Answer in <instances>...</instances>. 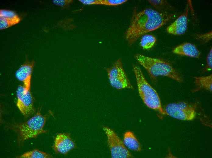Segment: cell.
Instances as JSON below:
<instances>
[{"label":"cell","mask_w":212,"mask_h":158,"mask_svg":"<svg viewBox=\"0 0 212 158\" xmlns=\"http://www.w3.org/2000/svg\"><path fill=\"white\" fill-rule=\"evenodd\" d=\"M175 13L160 12L150 8L138 11L134 7L124 36L130 46L146 33L155 30L173 19Z\"/></svg>","instance_id":"obj_1"},{"label":"cell","mask_w":212,"mask_h":158,"mask_svg":"<svg viewBox=\"0 0 212 158\" xmlns=\"http://www.w3.org/2000/svg\"><path fill=\"white\" fill-rule=\"evenodd\" d=\"M134 58L147 70L153 82H156L159 76L168 77L180 83L183 81L181 74L165 60L140 53L135 54Z\"/></svg>","instance_id":"obj_2"},{"label":"cell","mask_w":212,"mask_h":158,"mask_svg":"<svg viewBox=\"0 0 212 158\" xmlns=\"http://www.w3.org/2000/svg\"><path fill=\"white\" fill-rule=\"evenodd\" d=\"M41 108L39 107L36 114L27 121L11 125V129L17 134L19 147H21L26 140L36 138L39 135L48 132L43 128L48 115H41Z\"/></svg>","instance_id":"obj_3"},{"label":"cell","mask_w":212,"mask_h":158,"mask_svg":"<svg viewBox=\"0 0 212 158\" xmlns=\"http://www.w3.org/2000/svg\"><path fill=\"white\" fill-rule=\"evenodd\" d=\"M139 95L144 104L149 108L158 111L163 115L166 114L162 107L161 100L156 90L148 82L140 67L132 65Z\"/></svg>","instance_id":"obj_4"},{"label":"cell","mask_w":212,"mask_h":158,"mask_svg":"<svg viewBox=\"0 0 212 158\" xmlns=\"http://www.w3.org/2000/svg\"><path fill=\"white\" fill-rule=\"evenodd\" d=\"M111 86L118 89H134L124 70L122 58H119L110 67L105 68Z\"/></svg>","instance_id":"obj_5"},{"label":"cell","mask_w":212,"mask_h":158,"mask_svg":"<svg viewBox=\"0 0 212 158\" xmlns=\"http://www.w3.org/2000/svg\"><path fill=\"white\" fill-rule=\"evenodd\" d=\"M196 105L182 101L171 103L165 107L166 115L171 117L182 120H191L196 115Z\"/></svg>","instance_id":"obj_6"},{"label":"cell","mask_w":212,"mask_h":158,"mask_svg":"<svg viewBox=\"0 0 212 158\" xmlns=\"http://www.w3.org/2000/svg\"><path fill=\"white\" fill-rule=\"evenodd\" d=\"M103 129L107 137V142L111 155L113 158H130L133 157L124 145L123 142L111 129L104 126Z\"/></svg>","instance_id":"obj_7"},{"label":"cell","mask_w":212,"mask_h":158,"mask_svg":"<svg viewBox=\"0 0 212 158\" xmlns=\"http://www.w3.org/2000/svg\"><path fill=\"white\" fill-rule=\"evenodd\" d=\"M16 106L25 118L34 114L35 110L34 105V98L30 90L26 88L23 85H19L16 91Z\"/></svg>","instance_id":"obj_8"},{"label":"cell","mask_w":212,"mask_h":158,"mask_svg":"<svg viewBox=\"0 0 212 158\" xmlns=\"http://www.w3.org/2000/svg\"><path fill=\"white\" fill-rule=\"evenodd\" d=\"M77 147L69 133H60L55 137L52 148L56 153L66 155L69 151Z\"/></svg>","instance_id":"obj_9"},{"label":"cell","mask_w":212,"mask_h":158,"mask_svg":"<svg viewBox=\"0 0 212 158\" xmlns=\"http://www.w3.org/2000/svg\"><path fill=\"white\" fill-rule=\"evenodd\" d=\"M35 64L34 60L30 61L26 55L25 62L16 71L15 74L16 78L22 82L23 86L29 90L31 88L32 74Z\"/></svg>","instance_id":"obj_10"},{"label":"cell","mask_w":212,"mask_h":158,"mask_svg":"<svg viewBox=\"0 0 212 158\" xmlns=\"http://www.w3.org/2000/svg\"><path fill=\"white\" fill-rule=\"evenodd\" d=\"M189 11V7L187 6L184 12L167 27V32L174 35L184 34L187 29Z\"/></svg>","instance_id":"obj_11"},{"label":"cell","mask_w":212,"mask_h":158,"mask_svg":"<svg viewBox=\"0 0 212 158\" xmlns=\"http://www.w3.org/2000/svg\"><path fill=\"white\" fill-rule=\"evenodd\" d=\"M173 52L179 55L190 57L199 58L201 52L194 44L189 42H185L175 47Z\"/></svg>","instance_id":"obj_12"},{"label":"cell","mask_w":212,"mask_h":158,"mask_svg":"<svg viewBox=\"0 0 212 158\" xmlns=\"http://www.w3.org/2000/svg\"><path fill=\"white\" fill-rule=\"evenodd\" d=\"M195 79L194 83L196 88L193 91H196L200 89H204L210 92L212 89V75L202 77H193Z\"/></svg>","instance_id":"obj_13"},{"label":"cell","mask_w":212,"mask_h":158,"mask_svg":"<svg viewBox=\"0 0 212 158\" xmlns=\"http://www.w3.org/2000/svg\"><path fill=\"white\" fill-rule=\"evenodd\" d=\"M123 143L125 146L129 149L136 151L141 150L140 144L133 133L127 131L124 134Z\"/></svg>","instance_id":"obj_14"},{"label":"cell","mask_w":212,"mask_h":158,"mask_svg":"<svg viewBox=\"0 0 212 158\" xmlns=\"http://www.w3.org/2000/svg\"><path fill=\"white\" fill-rule=\"evenodd\" d=\"M149 2L157 10L166 12L174 10V8L167 1L164 0H149Z\"/></svg>","instance_id":"obj_15"},{"label":"cell","mask_w":212,"mask_h":158,"mask_svg":"<svg viewBox=\"0 0 212 158\" xmlns=\"http://www.w3.org/2000/svg\"><path fill=\"white\" fill-rule=\"evenodd\" d=\"M53 157L50 154L36 149L28 151L16 156L18 158H51Z\"/></svg>","instance_id":"obj_16"},{"label":"cell","mask_w":212,"mask_h":158,"mask_svg":"<svg viewBox=\"0 0 212 158\" xmlns=\"http://www.w3.org/2000/svg\"><path fill=\"white\" fill-rule=\"evenodd\" d=\"M156 38L154 36L145 34L141 36L140 45L143 49L148 50L152 48L156 41Z\"/></svg>","instance_id":"obj_17"},{"label":"cell","mask_w":212,"mask_h":158,"mask_svg":"<svg viewBox=\"0 0 212 158\" xmlns=\"http://www.w3.org/2000/svg\"><path fill=\"white\" fill-rule=\"evenodd\" d=\"M21 19L18 15L12 17H0V29H6L18 23Z\"/></svg>","instance_id":"obj_18"},{"label":"cell","mask_w":212,"mask_h":158,"mask_svg":"<svg viewBox=\"0 0 212 158\" xmlns=\"http://www.w3.org/2000/svg\"><path fill=\"white\" fill-rule=\"evenodd\" d=\"M212 31L203 33H196L194 37L203 43H206L211 40L212 37Z\"/></svg>","instance_id":"obj_19"},{"label":"cell","mask_w":212,"mask_h":158,"mask_svg":"<svg viewBox=\"0 0 212 158\" xmlns=\"http://www.w3.org/2000/svg\"><path fill=\"white\" fill-rule=\"evenodd\" d=\"M127 1V0H101V5L116 6L122 5Z\"/></svg>","instance_id":"obj_20"},{"label":"cell","mask_w":212,"mask_h":158,"mask_svg":"<svg viewBox=\"0 0 212 158\" xmlns=\"http://www.w3.org/2000/svg\"><path fill=\"white\" fill-rule=\"evenodd\" d=\"M72 0H53L52 2L56 5L59 6L63 9H68L70 4L72 3Z\"/></svg>","instance_id":"obj_21"},{"label":"cell","mask_w":212,"mask_h":158,"mask_svg":"<svg viewBox=\"0 0 212 158\" xmlns=\"http://www.w3.org/2000/svg\"><path fill=\"white\" fill-rule=\"evenodd\" d=\"M14 12L6 9H0V17H12L17 15Z\"/></svg>","instance_id":"obj_22"},{"label":"cell","mask_w":212,"mask_h":158,"mask_svg":"<svg viewBox=\"0 0 212 158\" xmlns=\"http://www.w3.org/2000/svg\"><path fill=\"white\" fill-rule=\"evenodd\" d=\"M79 1L84 5H101V0H79Z\"/></svg>","instance_id":"obj_23"},{"label":"cell","mask_w":212,"mask_h":158,"mask_svg":"<svg viewBox=\"0 0 212 158\" xmlns=\"http://www.w3.org/2000/svg\"><path fill=\"white\" fill-rule=\"evenodd\" d=\"M212 48H211L207 58V65L206 69L211 70L212 66Z\"/></svg>","instance_id":"obj_24"}]
</instances>
